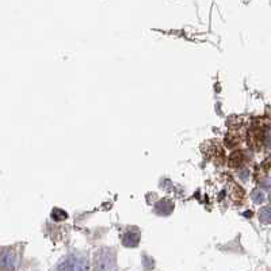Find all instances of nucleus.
Instances as JSON below:
<instances>
[{
  "instance_id": "1",
  "label": "nucleus",
  "mask_w": 271,
  "mask_h": 271,
  "mask_svg": "<svg viewBox=\"0 0 271 271\" xmlns=\"http://www.w3.org/2000/svg\"><path fill=\"white\" fill-rule=\"evenodd\" d=\"M88 268L87 259L80 254H74L66 256L60 266L56 267V270H86Z\"/></svg>"
},
{
  "instance_id": "2",
  "label": "nucleus",
  "mask_w": 271,
  "mask_h": 271,
  "mask_svg": "<svg viewBox=\"0 0 271 271\" xmlns=\"http://www.w3.org/2000/svg\"><path fill=\"white\" fill-rule=\"evenodd\" d=\"M115 255L113 250H100L95 254V268L113 270L115 268Z\"/></svg>"
},
{
  "instance_id": "3",
  "label": "nucleus",
  "mask_w": 271,
  "mask_h": 271,
  "mask_svg": "<svg viewBox=\"0 0 271 271\" xmlns=\"http://www.w3.org/2000/svg\"><path fill=\"white\" fill-rule=\"evenodd\" d=\"M0 262H2V268H6V270L15 268V266H14V263H13L14 256H11V252H10V251H3V252H2Z\"/></svg>"
},
{
  "instance_id": "4",
  "label": "nucleus",
  "mask_w": 271,
  "mask_h": 271,
  "mask_svg": "<svg viewBox=\"0 0 271 271\" xmlns=\"http://www.w3.org/2000/svg\"><path fill=\"white\" fill-rule=\"evenodd\" d=\"M123 244L126 247H136L139 244V233L136 232H127L123 236Z\"/></svg>"
},
{
  "instance_id": "5",
  "label": "nucleus",
  "mask_w": 271,
  "mask_h": 271,
  "mask_svg": "<svg viewBox=\"0 0 271 271\" xmlns=\"http://www.w3.org/2000/svg\"><path fill=\"white\" fill-rule=\"evenodd\" d=\"M259 218L263 224H268L271 222V206H264L259 210Z\"/></svg>"
},
{
  "instance_id": "6",
  "label": "nucleus",
  "mask_w": 271,
  "mask_h": 271,
  "mask_svg": "<svg viewBox=\"0 0 271 271\" xmlns=\"http://www.w3.org/2000/svg\"><path fill=\"white\" fill-rule=\"evenodd\" d=\"M52 218L56 220V221H62V220H66V218H68V214H66V212H64V210L56 208V209H53V212H52Z\"/></svg>"
},
{
  "instance_id": "7",
  "label": "nucleus",
  "mask_w": 271,
  "mask_h": 271,
  "mask_svg": "<svg viewBox=\"0 0 271 271\" xmlns=\"http://www.w3.org/2000/svg\"><path fill=\"white\" fill-rule=\"evenodd\" d=\"M251 199L255 202V204H262L266 198H264V193L260 191V190H255L254 193L251 194Z\"/></svg>"
},
{
  "instance_id": "8",
  "label": "nucleus",
  "mask_w": 271,
  "mask_h": 271,
  "mask_svg": "<svg viewBox=\"0 0 271 271\" xmlns=\"http://www.w3.org/2000/svg\"><path fill=\"white\" fill-rule=\"evenodd\" d=\"M264 141H266V145L268 148H271V129L266 131V136H264Z\"/></svg>"
},
{
  "instance_id": "9",
  "label": "nucleus",
  "mask_w": 271,
  "mask_h": 271,
  "mask_svg": "<svg viewBox=\"0 0 271 271\" xmlns=\"http://www.w3.org/2000/svg\"><path fill=\"white\" fill-rule=\"evenodd\" d=\"M270 201H271V194H270Z\"/></svg>"
}]
</instances>
